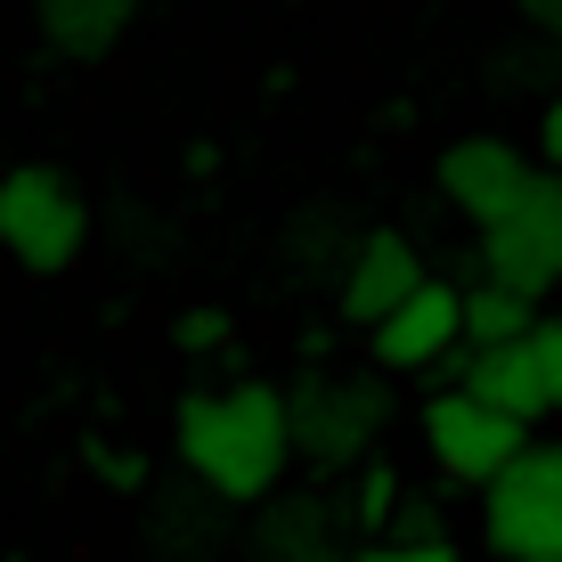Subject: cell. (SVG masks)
Wrapping results in <instances>:
<instances>
[{"mask_svg":"<svg viewBox=\"0 0 562 562\" xmlns=\"http://www.w3.org/2000/svg\"><path fill=\"white\" fill-rule=\"evenodd\" d=\"M351 245H359V237L335 221V212L310 204V212H302V237L285 228V269H302L294 285H326V294H335V278H342V261H351Z\"/></svg>","mask_w":562,"mask_h":562,"instance_id":"15","label":"cell"},{"mask_svg":"<svg viewBox=\"0 0 562 562\" xmlns=\"http://www.w3.org/2000/svg\"><path fill=\"white\" fill-rule=\"evenodd\" d=\"M164 342L180 359H221V351H237V318H228L221 302H188V310L164 318Z\"/></svg>","mask_w":562,"mask_h":562,"instance_id":"17","label":"cell"},{"mask_svg":"<svg viewBox=\"0 0 562 562\" xmlns=\"http://www.w3.org/2000/svg\"><path fill=\"white\" fill-rule=\"evenodd\" d=\"M481 538L497 562H562V440H530L481 490Z\"/></svg>","mask_w":562,"mask_h":562,"instance_id":"5","label":"cell"},{"mask_svg":"<svg viewBox=\"0 0 562 562\" xmlns=\"http://www.w3.org/2000/svg\"><path fill=\"white\" fill-rule=\"evenodd\" d=\"M457 383L490 408H506L521 424L554 416V383H547V359L538 342H490V351H457Z\"/></svg>","mask_w":562,"mask_h":562,"instance_id":"13","label":"cell"},{"mask_svg":"<svg viewBox=\"0 0 562 562\" xmlns=\"http://www.w3.org/2000/svg\"><path fill=\"white\" fill-rule=\"evenodd\" d=\"M432 180H440V196H449V212H464L473 228H497L506 212L530 204V188L547 180V164H538L530 147L497 139V131H464V139L440 147Z\"/></svg>","mask_w":562,"mask_h":562,"instance_id":"6","label":"cell"},{"mask_svg":"<svg viewBox=\"0 0 562 562\" xmlns=\"http://www.w3.org/2000/svg\"><path fill=\"white\" fill-rule=\"evenodd\" d=\"M530 155H538L547 171H562V90L538 106V139H530Z\"/></svg>","mask_w":562,"mask_h":562,"instance_id":"20","label":"cell"},{"mask_svg":"<svg viewBox=\"0 0 562 562\" xmlns=\"http://www.w3.org/2000/svg\"><path fill=\"white\" fill-rule=\"evenodd\" d=\"M82 464H90V481H106V490H123V497H147L155 490L147 449H123V440H82Z\"/></svg>","mask_w":562,"mask_h":562,"instance_id":"18","label":"cell"},{"mask_svg":"<svg viewBox=\"0 0 562 562\" xmlns=\"http://www.w3.org/2000/svg\"><path fill=\"white\" fill-rule=\"evenodd\" d=\"M0 254L25 278H66L90 254V196L66 164H9L0 171Z\"/></svg>","mask_w":562,"mask_h":562,"instance_id":"3","label":"cell"},{"mask_svg":"<svg viewBox=\"0 0 562 562\" xmlns=\"http://www.w3.org/2000/svg\"><path fill=\"white\" fill-rule=\"evenodd\" d=\"M359 562H464L457 538H367Z\"/></svg>","mask_w":562,"mask_h":562,"instance_id":"19","label":"cell"},{"mask_svg":"<svg viewBox=\"0 0 562 562\" xmlns=\"http://www.w3.org/2000/svg\"><path fill=\"white\" fill-rule=\"evenodd\" d=\"M383 538H449V521H440V506H424V497H408V506H400V521Z\"/></svg>","mask_w":562,"mask_h":562,"instance_id":"22","label":"cell"},{"mask_svg":"<svg viewBox=\"0 0 562 562\" xmlns=\"http://www.w3.org/2000/svg\"><path fill=\"white\" fill-rule=\"evenodd\" d=\"M481 278L514 285V294H530V302L562 294V171H547L521 212H506L497 228H481Z\"/></svg>","mask_w":562,"mask_h":562,"instance_id":"7","label":"cell"},{"mask_svg":"<svg viewBox=\"0 0 562 562\" xmlns=\"http://www.w3.org/2000/svg\"><path fill=\"white\" fill-rule=\"evenodd\" d=\"M416 285H424V254L408 245V228H359L351 261H342V278H335V318L351 326V335H367V326H383Z\"/></svg>","mask_w":562,"mask_h":562,"instance_id":"10","label":"cell"},{"mask_svg":"<svg viewBox=\"0 0 562 562\" xmlns=\"http://www.w3.org/2000/svg\"><path fill=\"white\" fill-rule=\"evenodd\" d=\"M514 16L538 33V42H562V0H514Z\"/></svg>","mask_w":562,"mask_h":562,"instance_id":"23","label":"cell"},{"mask_svg":"<svg viewBox=\"0 0 562 562\" xmlns=\"http://www.w3.org/2000/svg\"><path fill=\"white\" fill-rule=\"evenodd\" d=\"M254 562H359V521L342 497L326 490H278L254 506V530H245Z\"/></svg>","mask_w":562,"mask_h":562,"instance_id":"9","label":"cell"},{"mask_svg":"<svg viewBox=\"0 0 562 562\" xmlns=\"http://www.w3.org/2000/svg\"><path fill=\"white\" fill-rule=\"evenodd\" d=\"M457 351H464V285L449 278H424L383 326H367L375 375H432V367H457Z\"/></svg>","mask_w":562,"mask_h":562,"instance_id":"8","label":"cell"},{"mask_svg":"<svg viewBox=\"0 0 562 562\" xmlns=\"http://www.w3.org/2000/svg\"><path fill=\"white\" fill-rule=\"evenodd\" d=\"M171 457L180 473H196L212 497L228 506H261L285 490L294 473V408H285V383L269 375H237V383H204L180 400L171 416Z\"/></svg>","mask_w":562,"mask_h":562,"instance_id":"1","label":"cell"},{"mask_svg":"<svg viewBox=\"0 0 562 562\" xmlns=\"http://www.w3.org/2000/svg\"><path fill=\"white\" fill-rule=\"evenodd\" d=\"M538 310L530 294H514V285H497V278H473L464 285V351H490V342H530L538 335Z\"/></svg>","mask_w":562,"mask_h":562,"instance_id":"14","label":"cell"},{"mask_svg":"<svg viewBox=\"0 0 562 562\" xmlns=\"http://www.w3.org/2000/svg\"><path fill=\"white\" fill-rule=\"evenodd\" d=\"M416 440H424V457H432L440 481L490 490V481L530 449V424L490 408V400H473L464 383H440V392H424V408H416Z\"/></svg>","mask_w":562,"mask_h":562,"instance_id":"4","label":"cell"},{"mask_svg":"<svg viewBox=\"0 0 562 562\" xmlns=\"http://www.w3.org/2000/svg\"><path fill=\"white\" fill-rule=\"evenodd\" d=\"M228 514H237V506H228V497H212L196 473L147 490V547H155V562H204V554H221Z\"/></svg>","mask_w":562,"mask_h":562,"instance_id":"12","label":"cell"},{"mask_svg":"<svg viewBox=\"0 0 562 562\" xmlns=\"http://www.w3.org/2000/svg\"><path fill=\"white\" fill-rule=\"evenodd\" d=\"M342 506H351L359 538H383L400 521V506H408V473H400L392 457H367L351 481H342Z\"/></svg>","mask_w":562,"mask_h":562,"instance_id":"16","label":"cell"},{"mask_svg":"<svg viewBox=\"0 0 562 562\" xmlns=\"http://www.w3.org/2000/svg\"><path fill=\"white\" fill-rule=\"evenodd\" d=\"M147 0H33V42H42L57 66H106L114 49L131 42Z\"/></svg>","mask_w":562,"mask_h":562,"instance_id":"11","label":"cell"},{"mask_svg":"<svg viewBox=\"0 0 562 562\" xmlns=\"http://www.w3.org/2000/svg\"><path fill=\"white\" fill-rule=\"evenodd\" d=\"M538 359H547V383H554V408H562V302L547 310V318H538Z\"/></svg>","mask_w":562,"mask_h":562,"instance_id":"21","label":"cell"},{"mask_svg":"<svg viewBox=\"0 0 562 562\" xmlns=\"http://www.w3.org/2000/svg\"><path fill=\"white\" fill-rule=\"evenodd\" d=\"M285 408H294V457L310 473H359V464L375 457V440L392 432L400 400H392L383 375L310 359L302 375L285 383Z\"/></svg>","mask_w":562,"mask_h":562,"instance_id":"2","label":"cell"}]
</instances>
